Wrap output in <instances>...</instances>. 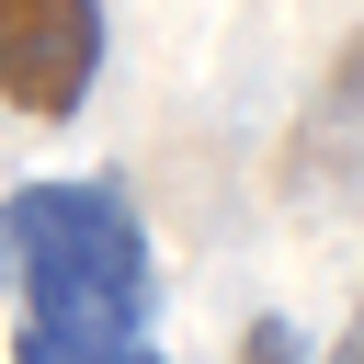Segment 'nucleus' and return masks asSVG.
<instances>
[{"mask_svg": "<svg viewBox=\"0 0 364 364\" xmlns=\"http://www.w3.org/2000/svg\"><path fill=\"white\" fill-rule=\"evenodd\" d=\"M0 296L11 330H68V341H148L159 262L148 216L114 171H57L0 193Z\"/></svg>", "mask_w": 364, "mask_h": 364, "instance_id": "1", "label": "nucleus"}, {"mask_svg": "<svg viewBox=\"0 0 364 364\" xmlns=\"http://www.w3.org/2000/svg\"><path fill=\"white\" fill-rule=\"evenodd\" d=\"M102 80V0H0V102L68 125Z\"/></svg>", "mask_w": 364, "mask_h": 364, "instance_id": "2", "label": "nucleus"}, {"mask_svg": "<svg viewBox=\"0 0 364 364\" xmlns=\"http://www.w3.org/2000/svg\"><path fill=\"white\" fill-rule=\"evenodd\" d=\"M11 364H171L159 341H68V330H11Z\"/></svg>", "mask_w": 364, "mask_h": 364, "instance_id": "3", "label": "nucleus"}, {"mask_svg": "<svg viewBox=\"0 0 364 364\" xmlns=\"http://www.w3.org/2000/svg\"><path fill=\"white\" fill-rule=\"evenodd\" d=\"M239 364H307V341H296L284 318H250V330H239Z\"/></svg>", "mask_w": 364, "mask_h": 364, "instance_id": "4", "label": "nucleus"}, {"mask_svg": "<svg viewBox=\"0 0 364 364\" xmlns=\"http://www.w3.org/2000/svg\"><path fill=\"white\" fill-rule=\"evenodd\" d=\"M318 364H364V296H353V318H341V341H330Z\"/></svg>", "mask_w": 364, "mask_h": 364, "instance_id": "5", "label": "nucleus"}]
</instances>
